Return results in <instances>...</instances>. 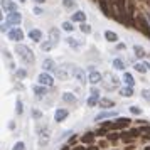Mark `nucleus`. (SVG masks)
Wrapping results in <instances>:
<instances>
[{
    "label": "nucleus",
    "mask_w": 150,
    "mask_h": 150,
    "mask_svg": "<svg viewBox=\"0 0 150 150\" xmlns=\"http://www.w3.org/2000/svg\"><path fill=\"white\" fill-rule=\"evenodd\" d=\"M34 14H35V15H41V14H42V8H39V7L34 8Z\"/></svg>",
    "instance_id": "obj_46"
},
{
    "label": "nucleus",
    "mask_w": 150,
    "mask_h": 150,
    "mask_svg": "<svg viewBox=\"0 0 150 150\" xmlns=\"http://www.w3.org/2000/svg\"><path fill=\"white\" fill-rule=\"evenodd\" d=\"M100 106H101V108H111V106H115V103L111 101V100L101 98V100H100Z\"/></svg>",
    "instance_id": "obj_23"
},
{
    "label": "nucleus",
    "mask_w": 150,
    "mask_h": 150,
    "mask_svg": "<svg viewBox=\"0 0 150 150\" xmlns=\"http://www.w3.org/2000/svg\"><path fill=\"white\" fill-rule=\"evenodd\" d=\"M122 138L125 140V142H132V140H133V137H132V135H128V133H123V135H122Z\"/></svg>",
    "instance_id": "obj_37"
},
{
    "label": "nucleus",
    "mask_w": 150,
    "mask_h": 150,
    "mask_svg": "<svg viewBox=\"0 0 150 150\" xmlns=\"http://www.w3.org/2000/svg\"><path fill=\"white\" fill-rule=\"evenodd\" d=\"M14 150H25V145H24L22 142H17L14 145Z\"/></svg>",
    "instance_id": "obj_33"
},
{
    "label": "nucleus",
    "mask_w": 150,
    "mask_h": 150,
    "mask_svg": "<svg viewBox=\"0 0 150 150\" xmlns=\"http://www.w3.org/2000/svg\"><path fill=\"white\" fill-rule=\"evenodd\" d=\"M105 133H106V128H103V127H101V130H98V135H100V137H103Z\"/></svg>",
    "instance_id": "obj_45"
},
{
    "label": "nucleus",
    "mask_w": 150,
    "mask_h": 150,
    "mask_svg": "<svg viewBox=\"0 0 150 150\" xmlns=\"http://www.w3.org/2000/svg\"><path fill=\"white\" fill-rule=\"evenodd\" d=\"M62 4H64V7L66 8H73L74 7V0H62Z\"/></svg>",
    "instance_id": "obj_31"
},
{
    "label": "nucleus",
    "mask_w": 150,
    "mask_h": 150,
    "mask_svg": "<svg viewBox=\"0 0 150 150\" xmlns=\"http://www.w3.org/2000/svg\"><path fill=\"white\" fill-rule=\"evenodd\" d=\"M61 150H69V147H62V149Z\"/></svg>",
    "instance_id": "obj_50"
},
{
    "label": "nucleus",
    "mask_w": 150,
    "mask_h": 150,
    "mask_svg": "<svg viewBox=\"0 0 150 150\" xmlns=\"http://www.w3.org/2000/svg\"><path fill=\"white\" fill-rule=\"evenodd\" d=\"M21 2H25V0H21Z\"/></svg>",
    "instance_id": "obj_53"
},
{
    "label": "nucleus",
    "mask_w": 150,
    "mask_h": 150,
    "mask_svg": "<svg viewBox=\"0 0 150 150\" xmlns=\"http://www.w3.org/2000/svg\"><path fill=\"white\" fill-rule=\"evenodd\" d=\"M49 35H51V39H49V42H51L52 46H56V44L59 42V39H61V35H59V30H57V29H51V32H49Z\"/></svg>",
    "instance_id": "obj_12"
},
{
    "label": "nucleus",
    "mask_w": 150,
    "mask_h": 150,
    "mask_svg": "<svg viewBox=\"0 0 150 150\" xmlns=\"http://www.w3.org/2000/svg\"><path fill=\"white\" fill-rule=\"evenodd\" d=\"M84 19H86V14L84 12H74L73 14V21L74 22H84Z\"/></svg>",
    "instance_id": "obj_24"
},
{
    "label": "nucleus",
    "mask_w": 150,
    "mask_h": 150,
    "mask_svg": "<svg viewBox=\"0 0 150 150\" xmlns=\"http://www.w3.org/2000/svg\"><path fill=\"white\" fill-rule=\"evenodd\" d=\"M103 128H106V130H110V128H113V123H110V122H106V123H103Z\"/></svg>",
    "instance_id": "obj_42"
},
{
    "label": "nucleus",
    "mask_w": 150,
    "mask_h": 150,
    "mask_svg": "<svg viewBox=\"0 0 150 150\" xmlns=\"http://www.w3.org/2000/svg\"><path fill=\"white\" fill-rule=\"evenodd\" d=\"M81 30H83V32H89V30H91V27H89L88 24H83V25H81Z\"/></svg>",
    "instance_id": "obj_41"
},
{
    "label": "nucleus",
    "mask_w": 150,
    "mask_h": 150,
    "mask_svg": "<svg viewBox=\"0 0 150 150\" xmlns=\"http://www.w3.org/2000/svg\"><path fill=\"white\" fill-rule=\"evenodd\" d=\"M116 116V111H103L100 115H96V120H105V118H113Z\"/></svg>",
    "instance_id": "obj_19"
},
{
    "label": "nucleus",
    "mask_w": 150,
    "mask_h": 150,
    "mask_svg": "<svg viewBox=\"0 0 150 150\" xmlns=\"http://www.w3.org/2000/svg\"><path fill=\"white\" fill-rule=\"evenodd\" d=\"M68 42H69V46H73V47H79V44L74 39H71V37H68Z\"/></svg>",
    "instance_id": "obj_36"
},
{
    "label": "nucleus",
    "mask_w": 150,
    "mask_h": 150,
    "mask_svg": "<svg viewBox=\"0 0 150 150\" xmlns=\"http://www.w3.org/2000/svg\"><path fill=\"white\" fill-rule=\"evenodd\" d=\"M37 138H39V143H41V145H46V143L49 142V138H51V132H49V128H46V127L39 128Z\"/></svg>",
    "instance_id": "obj_3"
},
{
    "label": "nucleus",
    "mask_w": 150,
    "mask_h": 150,
    "mask_svg": "<svg viewBox=\"0 0 150 150\" xmlns=\"http://www.w3.org/2000/svg\"><path fill=\"white\" fill-rule=\"evenodd\" d=\"M100 8H101V12L106 15V17H113V14H111V10H110L106 0H100Z\"/></svg>",
    "instance_id": "obj_14"
},
{
    "label": "nucleus",
    "mask_w": 150,
    "mask_h": 150,
    "mask_svg": "<svg viewBox=\"0 0 150 150\" xmlns=\"http://www.w3.org/2000/svg\"><path fill=\"white\" fill-rule=\"evenodd\" d=\"M15 52L21 56V59H24L27 64H32V62H34V59H35L34 52H32L27 46H24V44H17V46H15Z\"/></svg>",
    "instance_id": "obj_1"
},
{
    "label": "nucleus",
    "mask_w": 150,
    "mask_h": 150,
    "mask_svg": "<svg viewBox=\"0 0 150 150\" xmlns=\"http://www.w3.org/2000/svg\"><path fill=\"white\" fill-rule=\"evenodd\" d=\"M41 47H42V51H49V49H52L54 46H52L51 42H44V44H42Z\"/></svg>",
    "instance_id": "obj_34"
},
{
    "label": "nucleus",
    "mask_w": 150,
    "mask_h": 150,
    "mask_svg": "<svg viewBox=\"0 0 150 150\" xmlns=\"http://www.w3.org/2000/svg\"><path fill=\"white\" fill-rule=\"evenodd\" d=\"M105 37H106L108 42H116L118 41V35H116L115 32H111V30H106V32H105Z\"/></svg>",
    "instance_id": "obj_20"
},
{
    "label": "nucleus",
    "mask_w": 150,
    "mask_h": 150,
    "mask_svg": "<svg viewBox=\"0 0 150 150\" xmlns=\"http://www.w3.org/2000/svg\"><path fill=\"white\" fill-rule=\"evenodd\" d=\"M108 138H110V140H116L118 135H116V133H111V135H108Z\"/></svg>",
    "instance_id": "obj_47"
},
{
    "label": "nucleus",
    "mask_w": 150,
    "mask_h": 150,
    "mask_svg": "<svg viewBox=\"0 0 150 150\" xmlns=\"http://www.w3.org/2000/svg\"><path fill=\"white\" fill-rule=\"evenodd\" d=\"M88 81L91 83V84H96V83L103 81V76L100 74V73H96V71H91L89 76H88Z\"/></svg>",
    "instance_id": "obj_11"
},
{
    "label": "nucleus",
    "mask_w": 150,
    "mask_h": 150,
    "mask_svg": "<svg viewBox=\"0 0 150 150\" xmlns=\"http://www.w3.org/2000/svg\"><path fill=\"white\" fill-rule=\"evenodd\" d=\"M120 95L122 96H132L133 95V86H128V84H127L125 88L120 89Z\"/></svg>",
    "instance_id": "obj_21"
},
{
    "label": "nucleus",
    "mask_w": 150,
    "mask_h": 150,
    "mask_svg": "<svg viewBox=\"0 0 150 150\" xmlns=\"http://www.w3.org/2000/svg\"><path fill=\"white\" fill-rule=\"evenodd\" d=\"M113 66H115V69H125V62L122 61V59H118V57H116L115 61H113Z\"/></svg>",
    "instance_id": "obj_28"
},
{
    "label": "nucleus",
    "mask_w": 150,
    "mask_h": 150,
    "mask_svg": "<svg viewBox=\"0 0 150 150\" xmlns=\"http://www.w3.org/2000/svg\"><path fill=\"white\" fill-rule=\"evenodd\" d=\"M73 76H74V79H78L79 83H86V73L79 68H74L73 69Z\"/></svg>",
    "instance_id": "obj_9"
},
{
    "label": "nucleus",
    "mask_w": 150,
    "mask_h": 150,
    "mask_svg": "<svg viewBox=\"0 0 150 150\" xmlns=\"http://www.w3.org/2000/svg\"><path fill=\"white\" fill-rule=\"evenodd\" d=\"M130 125V120L128 118H118V122L113 123V130H118V128H125Z\"/></svg>",
    "instance_id": "obj_13"
},
{
    "label": "nucleus",
    "mask_w": 150,
    "mask_h": 150,
    "mask_svg": "<svg viewBox=\"0 0 150 150\" xmlns=\"http://www.w3.org/2000/svg\"><path fill=\"white\" fill-rule=\"evenodd\" d=\"M133 51H135L137 57H143V56H145V51H143V47H140V46H133Z\"/></svg>",
    "instance_id": "obj_29"
},
{
    "label": "nucleus",
    "mask_w": 150,
    "mask_h": 150,
    "mask_svg": "<svg viewBox=\"0 0 150 150\" xmlns=\"http://www.w3.org/2000/svg\"><path fill=\"white\" fill-rule=\"evenodd\" d=\"M62 100H64L66 103H74L76 101L74 95H71V93H64V95H62Z\"/></svg>",
    "instance_id": "obj_27"
},
{
    "label": "nucleus",
    "mask_w": 150,
    "mask_h": 150,
    "mask_svg": "<svg viewBox=\"0 0 150 150\" xmlns=\"http://www.w3.org/2000/svg\"><path fill=\"white\" fill-rule=\"evenodd\" d=\"M123 81H125V84H128V86H133L135 84V79H133V76L130 74V73H125L123 74Z\"/></svg>",
    "instance_id": "obj_22"
},
{
    "label": "nucleus",
    "mask_w": 150,
    "mask_h": 150,
    "mask_svg": "<svg viewBox=\"0 0 150 150\" xmlns=\"http://www.w3.org/2000/svg\"><path fill=\"white\" fill-rule=\"evenodd\" d=\"M42 86H44V84H42ZM42 86H34V93H35V96H39V98L46 95V88H42Z\"/></svg>",
    "instance_id": "obj_25"
},
{
    "label": "nucleus",
    "mask_w": 150,
    "mask_h": 150,
    "mask_svg": "<svg viewBox=\"0 0 150 150\" xmlns=\"http://www.w3.org/2000/svg\"><path fill=\"white\" fill-rule=\"evenodd\" d=\"M100 100H101L100 98V91L96 88H93L91 89V96L88 98V106H95L96 103H100Z\"/></svg>",
    "instance_id": "obj_8"
},
{
    "label": "nucleus",
    "mask_w": 150,
    "mask_h": 150,
    "mask_svg": "<svg viewBox=\"0 0 150 150\" xmlns=\"http://www.w3.org/2000/svg\"><path fill=\"white\" fill-rule=\"evenodd\" d=\"M8 39H12L14 42H19L24 39V32H22L19 27H14V29H10L8 30Z\"/></svg>",
    "instance_id": "obj_5"
},
{
    "label": "nucleus",
    "mask_w": 150,
    "mask_h": 150,
    "mask_svg": "<svg viewBox=\"0 0 150 150\" xmlns=\"http://www.w3.org/2000/svg\"><path fill=\"white\" fill-rule=\"evenodd\" d=\"M2 8L5 12H15L17 10V5H15L12 0H2Z\"/></svg>",
    "instance_id": "obj_10"
},
{
    "label": "nucleus",
    "mask_w": 150,
    "mask_h": 150,
    "mask_svg": "<svg viewBox=\"0 0 150 150\" xmlns=\"http://www.w3.org/2000/svg\"><path fill=\"white\" fill-rule=\"evenodd\" d=\"M130 111H132L133 115H140V113H142V110L138 108V106H132V108H130Z\"/></svg>",
    "instance_id": "obj_35"
},
{
    "label": "nucleus",
    "mask_w": 150,
    "mask_h": 150,
    "mask_svg": "<svg viewBox=\"0 0 150 150\" xmlns=\"http://www.w3.org/2000/svg\"><path fill=\"white\" fill-rule=\"evenodd\" d=\"M25 74H27V73H25L24 69H22V71H17V76H19V78H24Z\"/></svg>",
    "instance_id": "obj_44"
},
{
    "label": "nucleus",
    "mask_w": 150,
    "mask_h": 150,
    "mask_svg": "<svg viewBox=\"0 0 150 150\" xmlns=\"http://www.w3.org/2000/svg\"><path fill=\"white\" fill-rule=\"evenodd\" d=\"M37 79H39V83L44 84V86H52V84H54V78L51 74H47V73H41Z\"/></svg>",
    "instance_id": "obj_6"
},
{
    "label": "nucleus",
    "mask_w": 150,
    "mask_h": 150,
    "mask_svg": "<svg viewBox=\"0 0 150 150\" xmlns=\"http://www.w3.org/2000/svg\"><path fill=\"white\" fill-rule=\"evenodd\" d=\"M74 150H83V149H81V147H79V149H74Z\"/></svg>",
    "instance_id": "obj_51"
},
{
    "label": "nucleus",
    "mask_w": 150,
    "mask_h": 150,
    "mask_svg": "<svg viewBox=\"0 0 150 150\" xmlns=\"http://www.w3.org/2000/svg\"><path fill=\"white\" fill-rule=\"evenodd\" d=\"M42 68L46 69V71H54L56 64H54V61H52V59H46V61L42 62Z\"/></svg>",
    "instance_id": "obj_18"
},
{
    "label": "nucleus",
    "mask_w": 150,
    "mask_h": 150,
    "mask_svg": "<svg viewBox=\"0 0 150 150\" xmlns=\"http://www.w3.org/2000/svg\"><path fill=\"white\" fill-rule=\"evenodd\" d=\"M62 29H64V30H68V32H71L74 27L71 25V22H64V24H62Z\"/></svg>",
    "instance_id": "obj_32"
},
{
    "label": "nucleus",
    "mask_w": 150,
    "mask_h": 150,
    "mask_svg": "<svg viewBox=\"0 0 150 150\" xmlns=\"http://www.w3.org/2000/svg\"><path fill=\"white\" fill-rule=\"evenodd\" d=\"M89 150H98V147H89Z\"/></svg>",
    "instance_id": "obj_49"
},
{
    "label": "nucleus",
    "mask_w": 150,
    "mask_h": 150,
    "mask_svg": "<svg viewBox=\"0 0 150 150\" xmlns=\"http://www.w3.org/2000/svg\"><path fill=\"white\" fill-rule=\"evenodd\" d=\"M142 96H143V98H147V100H150V89H143Z\"/></svg>",
    "instance_id": "obj_40"
},
{
    "label": "nucleus",
    "mask_w": 150,
    "mask_h": 150,
    "mask_svg": "<svg viewBox=\"0 0 150 150\" xmlns=\"http://www.w3.org/2000/svg\"><path fill=\"white\" fill-rule=\"evenodd\" d=\"M137 25H138V29H140L147 37H150V25L147 24V21L143 19L142 15H140V17H137Z\"/></svg>",
    "instance_id": "obj_4"
},
{
    "label": "nucleus",
    "mask_w": 150,
    "mask_h": 150,
    "mask_svg": "<svg viewBox=\"0 0 150 150\" xmlns=\"http://www.w3.org/2000/svg\"><path fill=\"white\" fill-rule=\"evenodd\" d=\"M54 73H56V76H57V78H61V79H68V78H69L66 68H56Z\"/></svg>",
    "instance_id": "obj_16"
},
{
    "label": "nucleus",
    "mask_w": 150,
    "mask_h": 150,
    "mask_svg": "<svg viewBox=\"0 0 150 150\" xmlns=\"http://www.w3.org/2000/svg\"><path fill=\"white\" fill-rule=\"evenodd\" d=\"M29 37H30V39H32L34 42H41L42 32H41V30H37V29H32V30L29 32Z\"/></svg>",
    "instance_id": "obj_15"
},
{
    "label": "nucleus",
    "mask_w": 150,
    "mask_h": 150,
    "mask_svg": "<svg viewBox=\"0 0 150 150\" xmlns=\"http://www.w3.org/2000/svg\"><path fill=\"white\" fill-rule=\"evenodd\" d=\"M128 133H130V135H132V137H137V135H138V133H140V130H130Z\"/></svg>",
    "instance_id": "obj_43"
},
{
    "label": "nucleus",
    "mask_w": 150,
    "mask_h": 150,
    "mask_svg": "<svg viewBox=\"0 0 150 150\" xmlns=\"http://www.w3.org/2000/svg\"><path fill=\"white\" fill-rule=\"evenodd\" d=\"M32 116H34V118H41L42 113L39 111V110H32Z\"/></svg>",
    "instance_id": "obj_38"
},
{
    "label": "nucleus",
    "mask_w": 150,
    "mask_h": 150,
    "mask_svg": "<svg viewBox=\"0 0 150 150\" xmlns=\"http://www.w3.org/2000/svg\"><path fill=\"white\" fill-rule=\"evenodd\" d=\"M35 4H44V2H46V0H34Z\"/></svg>",
    "instance_id": "obj_48"
},
{
    "label": "nucleus",
    "mask_w": 150,
    "mask_h": 150,
    "mask_svg": "<svg viewBox=\"0 0 150 150\" xmlns=\"http://www.w3.org/2000/svg\"><path fill=\"white\" fill-rule=\"evenodd\" d=\"M22 21V15L15 10V12H8L7 15V24H10V25H15V24H21Z\"/></svg>",
    "instance_id": "obj_7"
},
{
    "label": "nucleus",
    "mask_w": 150,
    "mask_h": 150,
    "mask_svg": "<svg viewBox=\"0 0 150 150\" xmlns=\"http://www.w3.org/2000/svg\"><path fill=\"white\" fill-rule=\"evenodd\" d=\"M66 116H68V110H57L56 115H54V120L56 122H62Z\"/></svg>",
    "instance_id": "obj_17"
},
{
    "label": "nucleus",
    "mask_w": 150,
    "mask_h": 150,
    "mask_svg": "<svg viewBox=\"0 0 150 150\" xmlns=\"http://www.w3.org/2000/svg\"><path fill=\"white\" fill-rule=\"evenodd\" d=\"M135 69L138 71V73H142V74H143V73H145L149 68H147V64H145V62H137V64H135Z\"/></svg>",
    "instance_id": "obj_26"
},
{
    "label": "nucleus",
    "mask_w": 150,
    "mask_h": 150,
    "mask_svg": "<svg viewBox=\"0 0 150 150\" xmlns=\"http://www.w3.org/2000/svg\"><path fill=\"white\" fill-rule=\"evenodd\" d=\"M103 83H105V86L108 89H113L118 86V83H120V79L116 78V76H113L111 73H106V74L103 76Z\"/></svg>",
    "instance_id": "obj_2"
},
{
    "label": "nucleus",
    "mask_w": 150,
    "mask_h": 150,
    "mask_svg": "<svg viewBox=\"0 0 150 150\" xmlns=\"http://www.w3.org/2000/svg\"><path fill=\"white\" fill-rule=\"evenodd\" d=\"M84 143H91L93 140H95V135L93 133H86V135H83V138H81Z\"/></svg>",
    "instance_id": "obj_30"
},
{
    "label": "nucleus",
    "mask_w": 150,
    "mask_h": 150,
    "mask_svg": "<svg viewBox=\"0 0 150 150\" xmlns=\"http://www.w3.org/2000/svg\"><path fill=\"white\" fill-rule=\"evenodd\" d=\"M145 150H150V147H147V149H145Z\"/></svg>",
    "instance_id": "obj_52"
},
{
    "label": "nucleus",
    "mask_w": 150,
    "mask_h": 150,
    "mask_svg": "<svg viewBox=\"0 0 150 150\" xmlns=\"http://www.w3.org/2000/svg\"><path fill=\"white\" fill-rule=\"evenodd\" d=\"M15 111H17V113H22V111H24V106H22L21 101H17V108H15Z\"/></svg>",
    "instance_id": "obj_39"
}]
</instances>
